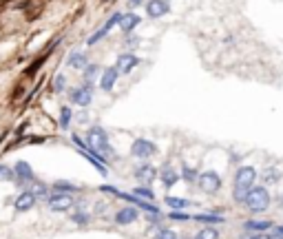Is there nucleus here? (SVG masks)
<instances>
[{"mask_svg": "<svg viewBox=\"0 0 283 239\" xmlns=\"http://www.w3.org/2000/svg\"><path fill=\"white\" fill-rule=\"evenodd\" d=\"M84 144H86V149H89L98 159H102V162H104V155H111L109 135H106V131L102 129V126H93V129L86 133V142Z\"/></svg>", "mask_w": 283, "mask_h": 239, "instance_id": "f257e3e1", "label": "nucleus"}, {"mask_svg": "<svg viewBox=\"0 0 283 239\" xmlns=\"http://www.w3.org/2000/svg\"><path fill=\"white\" fill-rule=\"evenodd\" d=\"M270 202L272 199H270V193H268L266 186H252L244 199V206L250 212H264L270 208Z\"/></svg>", "mask_w": 283, "mask_h": 239, "instance_id": "f03ea898", "label": "nucleus"}, {"mask_svg": "<svg viewBox=\"0 0 283 239\" xmlns=\"http://www.w3.org/2000/svg\"><path fill=\"white\" fill-rule=\"evenodd\" d=\"M197 186L206 195H215V193L221 188V177L215 171H204V173H199V177H197Z\"/></svg>", "mask_w": 283, "mask_h": 239, "instance_id": "7ed1b4c3", "label": "nucleus"}, {"mask_svg": "<svg viewBox=\"0 0 283 239\" xmlns=\"http://www.w3.org/2000/svg\"><path fill=\"white\" fill-rule=\"evenodd\" d=\"M254 182H257V169L254 166H239V171L234 173V186L244 190H250Z\"/></svg>", "mask_w": 283, "mask_h": 239, "instance_id": "20e7f679", "label": "nucleus"}, {"mask_svg": "<svg viewBox=\"0 0 283 239\" xmlns=\"http://www.w3.org/2000/svg\"><path fill=\"white\" fill-rule=\"evenodd\" d=\"M46 204H49V208L53 212H66L73 208L76 199H73L69 193H53L51 197H46Z\"/></svg>", "mask_w": 283, "mask_h": 239, "instance_id": "39448f33", "label": "nucleus"}, {"mask_svg": "<svg viewBox=\"0 0 283 239\" xmlns=\"http://www.w3.org/2000/svg\"><path fill=\"white\" fill-rule=\"evenodd\" d=\"M157 153V146H155L151 139H144V137H137L131 146V155L133 157H139V159H148Z\"/></svg>", "mask_w": 283, "mask_h": 239, "instance_id": "423d86ee", "label": "nucleus"}, {"mask_svg": "<svg viewBox=\"0 0 283 239\" xmlns=\"http://www.w3.org/2000/svg\"><path fill=\"white\" fill-rule=\"evenodd\" d=\"M120 18H122V13H113V16H111L109 20H106V22H104L102 27H100V29H98L96 33H93V36H91L89 40H86V44H89V46L98 44L100 40H102V38L106 36V33H109V31L113 29V27H115V25H120Z\"/></svg>", "mask_w": 283, "mask_h": 239, "instance_id": "0eeeda50", "label": "nucleus"}, {"mask_svg": "<svg viewBox=\"0 0 283 239\" xmlns=\"http://www.w3.org/2000/svg\"><path fill=\"white\" fill-rule=\"evenodd\" d=\"M133 175H135V179H137V182H142V184H153L155 179H157L159 171L155 169L153 164H139Z\"/></svg>", "mask_w": 283, "mask_h": 239, "instance_id": "6e6552de", "label": "nucleus"}, {"mask_svg": "<svg viewBox=\"0 0 283 239\" xmlns=\"http://www.w3.org/2000/svg\"><path fill=\"white\" fill-rule=\"evenodd\" d=\"M93 100V93H91V86H78V89H71V102L78 104V106H89Z\"/></svg>", "mask_w": 283, "mask_h": 239, "instance_id": "1a4fd4ad", "label": "nucleus"}, {"mask_svg": "<svg viewBox=\"0 0 283 239\" xmlns=\"http://www.w3.org/2000/svg\"><path fill=\"white\" fill-rule=\"evenodd\" d=\"M137 64H139L137 56H133V53H122L115 62V69H117V73H131Z\"/></svg>", "mask_w": 283, "mask_h": 239, "instance_id": "9d476101", "label": "nucleus"}, {"mask_svg": "<svg viewBox=\"0 0 283 239\" xmlns=\"http://www.w3.org/2000/svg\"><path fill=\"white\" fill-rule=\"evenodd\" d=\"M13 177L18 179V182H33V169L29 162H25V159H20V162L13 166Z\"/></svg>", "mask_w": 283, "mask_h": 239, "instance_id": "9b49d317", "label": "nucleus"}, {"mask_svg": "<svg viewBox=\"0 0 283 239\" xmlns=\"http://www.w3.org/2000/svg\"><path fill=\"white\" fill-rule=\"evenodd\" d=\"M146 13L148 18H161L168 13V3L166 0H148L146 3Z\"/></svg>", "mask_w": 283, "mask_h": 239, "instance_id": "f8f14e48", "label": "nucleus"}, {"mask_svg": "<svg viewBox=\"0 0 283 239\" xmlns=\"http://www.w3.org/2000/svg\"><path fill=\"white\" fill-rule=\"evenodd\" d=\"M137 217H139L137 208H133V206H126V208H122V210L115 212V224L126 226V224H133Z\"/></svg>", "mask_w": 283, "mask_h": 239, "instance_id": "ddd939ff", "label": "nucleus"}, {"mask_svg": "<svg viewBox=\"0 0 283 239\" xmlns=\"http://www.w3.org/2000/svg\"><path fill=\"white\" fill-rule=\"evenodd\" d=\"M33 206H36V197H33V193L31 190L20 193L18 199H16V210L18 212H27V210H31Z\"/></svg>", "mask_w": 283, "mask_h": 239, "instance_id": "4468645a", "label": "nucleus"}, {"mask_svg": "<svg viewBox=\"0 0 283 239\" xmlns=\"http://www.w3.org/2000/svg\"><path fill=\"white\" fill-rule=\"evenodd\" d=\"M117 69L115 66H106V69L102 71V78H100V86H102L104 91H111L113 89V84H115V80H117Z\"/></svg>", "mask_w": 283, "mask_h": 239, "instance_id": "2eb2a0df", "label": "nucleus"}, {"mask_svg": "<svg viewBox=\"0 0 283 239\" xmlns=\"http://www.w3.org/2000/svg\"><path fill=\"white\" fill-rule=\"evenodd\" d=\"M142 22V18L137 16V13H122V18H120V29H122L124 33H131L135 27Z\"/></svg>", "mask_w": 283, "mask_h": 239, "instance_id": "dca6fc26", "label": "nucleus"}, {"mask_svg": "<svg viewBox=\"0 0 283 239\" xmlns=\"http://www.w3.org/2000/svg\"><path fill=\"white\" fill-rule=\"evenodd\" d=\"M157 177L161 179V184H164L166 188H171V186H175V184H177V179H179L177 171H175L173 166H164V169L159 171V175H157Z\"/></svg>", "mask_w": 283, "mask_h": 239, "instance_id": "f3484780", "label": "nucleus"}, {"mask_svg": "<svg viewBox=\"0 0 283 239\" xmlns=\"http://www.w3.org/2000/svg\"><path fill=\"white\" fill-rule=\"evenodd\" d=\"M82 73H84V84L91 86V84L98 80V76H100V64H96V62L86 64L84 69H82Z\"/></svg>", "mask_w": 283, "mask_h": 239, "instance_id": "a211bd4d", "label": "nucleus"}, {"mask_svg": "<svg viewBox=\"0 0 283 239\" xmlns=\"http://www.w3.org/2000/svg\"><path fill=\"white\" fill-rule=\"evenodd\" d=\"M164 202H166V206H168L171 210H184V208H188V204H191V202H188V199H184V197H173V195H166Z\"/></svg>", "mask_w": 283, "mask_h": 239, "instance_id": "6ab92c4d", "label": "nucleus"}, {"mask_svg": "<svg viewBox=\"0 0 283 239\" xmlns=\"http://www.w3.org/2000/svg\"><path fill=\"white\" fill-rule=\"evenodd\" d=\"M191 222H199V224H224L226 219L221 215H208V212H199V215L191 217Z\"/></svg>", "mask_w": 283, "mask_h": 239, "instance_id": "aec40b11", "label": "nucleus"}, {"mask_svg": "<svg viewBox=\"0 0 283 239\" xmlns=\"http://www.w3.org/2000/svg\"><path fill=\"white\" fill-rule=\"evenodd\" d=\"M246 228L248 230H254V232H266L272 228V222H266V219H250V222H246Z\"/></svg>", "mask_w": 283, "mask_h": 239, "instance_id": "412c9836", "label": "nucleus"}, {"mask_svg": "<svg viewBox=\"0 0 283 239\" xmlns=\"http://www.w3.org/2000/svg\"><path fill=\"white\" fill-rule=\"evenodd\" d=\"M86 64H89V62H86L84 53H71V56H69V66H73V69H84Z\"/></svg>", "mask_w": 283, "mask_h": 239, "instance_id": "4be33fe9", "label": "nucleus"}, {"mask_svg": "<svg viewBox=\"0 0 283 239\" xmlns=\"http://www.w3.org/2000/svg\"><path fill=\"white\" fill-rule=\"evenodd\" d=\"M133 195L135 197H139V199H155V193H153V188H148V186H137L135 190H133Z\"/></svg>", "mask_w": 283, "mask_h": 239, "instance_id": "5701e85b", "label": "nucleus"}, {"mask_svg": "<svg viewBox=\"0 0 283 239\" xmlns=\"http://www.w3.org/2000/svg\"><path fill=\"white\" fill-rule=\"evenodd\" d=\"M71 222H73V224H78V226H86V224L91 222V217H89V212L78 210V212H73V215H71Z\"/></svg>", "mask_w": 283, "mask_h": 239, "instance_id": "b1692460", "label": "nucleus"}, {"mask_svg": "<svg viewBox=\"0 0 283 239\" xmlns=\"http://www.w3.org/2000/svg\"><path fill=\"white\" fill-rule=\"evenodd\" d=\"M195 239H219V232L210 228V226H206V228H201L197 235H195Z\"/></svg>", "mask_w": 283, "mask_h": 239, "instance_id": "393cba45", "label": "nucleus"}, {"mask_svg": "<svg viewBox=\"0 0 283 239\" xmlns=\"http://www.w3.org/2000/svg\"><path fill=\"white\" fill-rule=\"evenodd\" d=\"M53 190H56V193H76L78 186H73L69 182H56V184H53Z\"/></svg>", "mask_w": 283, "mask_h": 239, "instance_id": "a878e982", "label": "nucleus"}, {"mask_svg": "<svg viewBox=\"0 0 283 239\" xmlns=\"http://www.w3.org/2000/svg\"><path fill=\"white\" fill-rule=\"evenodd\" d=\"M153 239H177V232L171 230V228H159L157 232H155Z\"/></svg>", "mask_w": 283, "mask_h": 239, "instance_id": "bb28decb", "label": "nucleus"}, {"mask_svg": "<svg viewBox=\"0 0 283 239\" xmlns=\"http://www.w3.org/2000/svg\"><path fill=\"white\" fill-rule=\"evenodd\" d=\"M71 122V109L69 106H62V111H60V124H62V129H66Z\"/></svg>", "mask_w": 283, "mask_h": 239, "instance_id": "cd10ccee", "label": "nucleus"}, {"mask_svg": "<svg viewBox=\"0 0 283 239\" xmlns=\"http://www.w3.org/2000/svg\"><path fill=\"white\" fill-rule=\"evenodd\" d=\"M31 193H33V197H46V193H49V188H46V186L44 184H33V188H31Z\"/></svg>", "mask_w": 283, "mask_h": 239, "instance_id": "c85d7f7f", "label": "nucleus"}, {"mask_svg": "<svg viewBox=\"0 0 283 239\" xmlns=\"http://www.w3.org/2000/svg\"><path fill=\"white\" fill-rule=\"evenodd\" d=\"M181 175H184V179H186V182H197L199 173L195 171V169H188V166H184V171H181Z\"/></svg>", "mask_w": 283, "mask_h": 239, "instance_id": "c756f323", "label": "nucleus"}, {"mask_svg": "<svg viewBox=\"0 0 283 239\" xmlns=\"http://www.w3.org/2000/svg\"><path fill=\"white\" fill-rule=\"evenodd\" d=\"M168 217L175 219V222H191V215H186V212H181V210H171Z\"/></svg>", "mask_w": 283, "mask_h": 239, "instance_id": "7c9ffc66", "label": "nucleus"}, {"mask_svg": "<svg viewBox=\"0 0 283 239\" xmlns=\"http://www.w3.org/2000/svg\"><path fill=\"white\" fill-rule=\"evenodd\" d=\"M64 86H66V78L64 76H56V80H53V91L60 93V91H64Z\"/></svg>", "mask_w": 283, "mask_h": 239, "instance_id": "2f4dec72", "label": "nucleus"}, {"mask_svg": "<svg viewBox=\"0 0 283 239\" xmlns=\"http://www.w3.org/2000/svg\"><path fill=\"white\" fill-rule=\"evenodd\" d=\"M246 195H248V190H244V188H237V186H234V190H232V199H234V202H237V204H244Z\"/></svg>", "mask_w": 283, "mask_h": 239, "instance_id": "473e14b6", "label": "nucleus"}, {"mask_svg": "<svg viewBox=\"0 0 283 239\" xmlns=\"http://www.w3.org/2000/svg\"><path fill=\"white\" fill-rule=\"evenodd\" d=\"M264 179H266V184H272V182H277V179H279V173L274 169H268L264 173Z\"/></svg>", "mask_w": 283, "mask_h": 239, "instance_id": "72a5a7b5", "label": "nucleus"}, {"mask_svg": "<svg viewBox=\"0 0 283 239\" xmlns=\"http://www.w3.org/2000/svg\"><path fill=\"white\" fill-rule=\"evenodd\" d=\"M248 239H272V237L268 235V232H252V235L248 237Z\"/></svg>", "mask_w": 283, "mask_h": 239, "instance_id": "f704fd0d", "label": "nucleus"}, {"mask_svg": "<svg viewBox=\"0 0 283 239\" xmlns=\"http://www.w3.org/2000/svg\"><path fill=\"white\" fill-rule=\"evenodd\" d=\"M137 42H139L137 38H129V40H126V46H135Z\"/></svg>", "mask_w": 283, "mask_h": 239, "instance_id": "c9c22d12", "label": "nucleus"}, {"mask_svg": "<svg viewBox=\"0 0 283 239\" xmlns=\"http://www.w3.org/2000/svg\"><path fill=\"white\" fill-rule=\"evenodd\" d=\"M144 0H131V7H137V5H142Z\"/></svg>", "mask_w": 283, "mask_h": 239, "instance_id": "e433bc0d", "label": "nucleus"}, {"mask_svg": "<svg viewBox=\"0 0 283 239\" xmlns=\"http://www.w3.org/2000/svg\"><path fill=\"white\" fill-rule=\"evenodd\" d=\"M5 171H7V166H3V164H0V177L5 175Z\"/></svg>", "mask_w": 283, "mask_h": 239, "instance_id": "4c0bfd02", "label": "nucleus"}, {"mask_svg": "<svg viewBox=\"0 0 283 239\" xmlns=\"http://www.w3.org/2000/svg\"><path fill=\"white\" fill-rule=\"evenodd\" d=\"M279 206H281V208H283V195L279 197Z\"/></svg>", "mask_w": 283, "mask_h": 239, "instance_id": "58836bf2", "label": "nucleus"}]
</instances>
